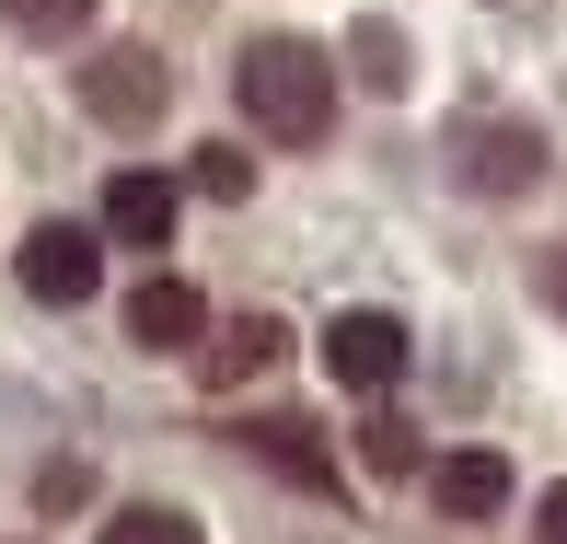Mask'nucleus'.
<instances>
[{
    "label": "nucleus",
    "instance_id": "14",
    "mask_svg": "<svg viewBox=\"0 0 567 544\" xmlns=\"http://www.w3.org/2000/svg\"><path fill=\"white\" fill-rule=\"evenodd\" d=\"M197 197H255V151L209 140V151H197Z\"/></svg>",
    "mask_w": 567,
    "mask_h": 544
},
{
    "label": "nucleus",
    "instance_id": "2",
    "mask_svg": "<svg viewBox=\"0 0 567 544\" xmlns=\"http://www.w3.org/2000/svg\"><path fill=\"white\" fill-rule=\"evenodd\" d=\"M163 59H151V47H105V59L82 70V116L93 127H116V140H151V127H163Z\"/></svg>",
    "mask_w": 567,
    "mask_h": 544
},
{
    "label": "nucleus",
    "instance_id": "11",
    "mask_svg": "<svg viewBox=\"0 0 567 544\" xmlns=\"http://www.w3.org/2000/svg\"><path fill=\"white\" fill-rule=\"evenodd\" d=\"M359 463H371V475H417V429H405L382 394H371V418H359Z\"/></svg>",
    "mask_w": 567,
    "mask_h": 544
},
{
    "label": "nucleus",
    "instance_id": "1",
    "mask_svg": "<svg viewBox=\"0 0 567 544\" xmlns=\"http://www.w3.org/2000/svg\"><path fill=\"white\" fill-rule=\"evenodd\" d=\"M231 93H244V116L267 127L278 151H313L324 127H337V70H324V47H301V35H255L244 59H231Z\"/></svg>",
    "mask_w": 567,
    "mask_h": 544
},
{
    "label": "nucleus",
    "instance_id": "3",
    "mask_svg": "<svg viewBox=\"0 0 567 544\" xmlns=\"http://www.w3.org/2000/svg\"><path fill=\"white\" fill-rule=\"evenodd\" d=\"M452 174H463L475 197H533V186H545V127H522V116H475V127L452 140Z\"/></svg>",
    "mask_w": 567,
    "mask_h": 544
},
{
    "label": "nucleus",
    "instance_id": "5",
    "mask_svg": "<svg viewBox=\"0 0 567 544\" xmlns=\"http://www.w3.org/2000/svg\"><path fill=\"white\" fill-rule=\"evenodd\" d=\"M429 499H441V522H498L509 510V452H486V440L441 452L429 463Z\"/></svg>",
    "mask_w": 567,
    "mask_h": 544
},
{
    "label": "nucleus",
    "instance_id": "12",
    "mask_svg": "<svg viewBox=\"0 0 567 544\" xmlns=\"http://www.w3.org/2000/svg\"><path fill=\"white\" fill-rule=\"evenodd\" d=\"M0 23H12V35H35V47H70L93 23V0H0Z\"/></svg>",
    "mask_w": 567,
    "mask_h": 544
},
{
    "label": "nucleus",
    "instance_id": "7",
    "mask_svg": "<svg viewBox=\"0 0 567 544\" xmlns=\"http://www.w3.org/2000/svg\"><path fill=\"white\" fill-rule=\"evenodd\" d=\"M105 232L127 255H163V232H174V174H151V163H127L116 186H105Z\"/></svg>",
    "mask_w": 567,
    "mask_h": 544
},
{
    "label": "nucleus",
    "instance_id": "8",
    "mask_svg": "<svg viewBox=\"0 0 567 544\" xmlns=\"http://www.w3.org/2000/svg\"><path fill=\"white\" fill-rule=\"evenodd\" d=\"M127 336H140V348H197V336H209L197 278H140V290H127Z\"/></svg>",
    "mask_w": 567,
    "mask_h": 544
},
{
    "label": "nucleus",
    "instance_id": "13",
    "mask_svg": "<svg viewBox=\"0 0 567 544\" xmlns=\"http://www.w3.org/2000/svg\"><path fill=\"white\" fill-rule=\"evenodd\" d=\"M93 544H209V533H197L186 510H116V522L93 533Z\"/></svg>",
    "mask_w": 567,
    "mask_h": 544
},
{
    "label": "nucleus",
    "instance_id": "6",
    "mask_svg": "<svg viewBox=\"0 0 567 544\" xmlns=\"http://www.w3.org/2000/svg\"><path fill=\"white\" fill-rule=\"evenodd\" d=\"M23 290H35V301H93V232L82 220L23 232Z\"/></svg>",
    "mask_w": 567,
    "mask_h": 544
},
{
    "label": "nucleus",
    "instance_id": "18",
    "mask_svg": "<svg viewBox=\"0 0 567 544\" xmlns=\"http://www.w3.org/2000/svg\"><path fill=\"white\" fill-rule=\"evenodd\" d=\"M545 544H567V486H556V499H545Z\"/></svg>",
    "mask_w": 567,
    "mask_h": 544
},
{
    "label": "nucleus",
    "instance_id": "15",
    "mask_svg": "<svg viewBox=\"0 0 567 544\" xmlns=\"http://www.w3.org/2000/svg\"><path fill=\"white\" fill-rule=\"evenodd\" d=\"M359 82H371V93L405 82V35H394V23H359Z\"/></svg>",
    "mask_w": 567,
    "mask_h": 544
},
{
    "label": "nucleus",
    "instance_id": "10",
    "mask_svg": "<svg viewBox=\"0 0 567 544\" xmlns=\"http://www.w3.org/2000/svg\"><path fill=\"white\" fill-rule=\"evenodd\" d=\"M244 452H267L278 475H301V486H337V463H324V429H313V418H255Z\"/></svg>",
    "mask_w": 567,
    "mask_h": 544
},
{
    "label": "nucleus",
    "instance_id": "4",
    "mask_svg": "<svg viewBox=\"0 0 567 544\" xmlns=\"http://www.w3.org/2000/svg\"><path fill=\"white\" fill-rule=\"evenodd\" d=\"M324 371H337L348 394H394L405 382V325L394 314H337L324 325Z\"/></svg>",
    "mask_w": 567,
    "mask_h": 544
},
{
    "label": "nucleus",
    "instance_id": "17",
    "mask_svg": "<svg viewBox=\"0 0 567 544\" xmlns=\"http://www.w3.org/2000/svg\"><path fill=\"white\" fill-rule=\"evenodd\" d=\"M533 290H545V301H556V314H567V244L545 255V267H533Z\"/></svg>",
    "mask_w": 567,
    "mask_h": 544
},
{
    "label": "nucleus",
    "instance_id": "16",
    "mask_svg": "<svg viewBox=\"0 0 567 544\" xmlns=\"http://www.w3.org/2000/svg\"><path fill=\"white\" fill-rule=\"evenodd\" d=\"M82 499H93L82 463H47V475H35V510H82Z\"/></svg>",
    "mask_w": 567,
    "mask_h": 544
},
{
    "label": "nucleus",
    "instance_id": "9",
    "mask_svg": "<svg viewBox=\"0 0 567 544\" xmlns=\"http://www.w3.org/2000/svg\"><path fill=\"white\" fill-rule=\"evenodd\" d=\"M209 371H220V382L290 371V325H278V314H244V325H220V336H209Z\"/></svg>",
    "mask_w": 567,
    "mask_h": 544
}]
</instances>
